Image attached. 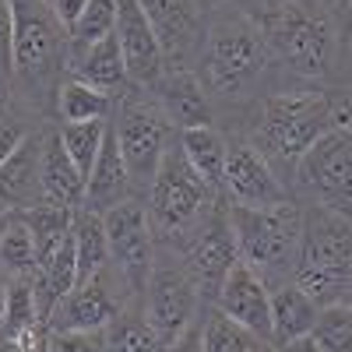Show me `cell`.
Instances as JSON below:
<instances>
[{"label": "cell", "instance_id": "f546056e", "mask_svg": "<svg viewBox=\"0 0 352 352\" xmlns=\"http://www.w3.org/2000/svg\"><path fill=\"white\" fill-rule=\"evenodd\" d=\"M257 338L215 307L201 310V352H250Z\"/></svg>", "mask_w": 352, "mask_h": 352}, {"label": "cell", "instance_id": "ffe728a7", "mask_svg": "<svg viewBox=\"0 0 352 352\" xmlns=\"http://www.w3.org/2000/svg\"><path fill=\"white\" fill-rule=\"evenodd\" d=\"M127 197H138L134 194V184H131V173H127V162L120 155V144H116V134L113 127H106V138H102V148L96 155V166L88 173V187H85V208L92 212H109L113 204H120Z\"/></svg>", "mask_w": 352, "mask_h": 352}, {"label": "cell", "instance_id": "7dc6e473", "mask_svg": "<svg viewBox=\"0 0 352 352\" xmlns=\"http://www.w3.org/2000/svg\"><path fill=\"white\" fill-rule=\"evenodd\" d=\"M46 4H53V0H46Z\"/></svg>", "mask_w": 352, "mask_h": 352}, {"label": "cell", "instance_id": "836d02e7", "mask_svg": "<svg viewBox=\"0 0 352 352\" xmlns=\"http://www.w3.org/2000/svg\"><path fill=\"white\" fill-rule=\"evenodd\" d=\"M0 88L14 92V11H11V0H0Z\"/></svg>", "mask_w": 352, "mask_h": 352}, {"label": "cell", "instance_id": "e575fe53", "mask_svg": "<svg viewBox=\"0 0 352 352\" xmlns=\"http://www.w3.org/2000/svg\"><path fill=\"white\" fill-rule=\"evenodd\" d=\"M46 345L53 352H106L102 331H46Z\"/></svg>", "mask_w": 352, "mask_h": 352}, {"label": "cell", "instance_id": "f35d334b", "mask_svg": "<svg viewBox=\"0 0 352 352\" xmlns=\"http://www.w3.org/2000/svg\"><path fill=\"white\" fill-rule=\"evenodd\" d=\"M275 352H320V349H317V342L307 335V338H292V342L275 345Z\"/></svg>", "mask_w": 352, "mask_h": 352}, {"label": "cell", "instance_id": "b9f144b4", "mask_svg": "<svg viewBox=\"0 0 352 352\" xmlns=\"http://www.w3.org/2000/svg\"><path fill=\"white\" fill-rule=\"evenodd\" d=\"M250 352H275V342H268V338H257V342L250 345Z\"/></svg>", "mask_w": 352, "mask_h": 352}, {"label": "cell", "instance_id": "f1b7e54d", "mask_svg": "<svg viewBox=\"0 0 352 352\" xmlns=\"http://www.w3.org/2000/svg\"><path fill=\"white\" fill-rule=\"evenodd\" d=\"M28 229H32V236H36V247H39V261L46 254H53L56 247H60L67 236H71V222H74V208H64V204H53V201H43L36 204V208H25L18 212ZM39 268V264H36Z\"/></svg>", "mask_w": 352, "mask_h": 352}, {"label": "cell", "instance_id": "7bdbcfd3", "mask_svg": "<svg viewBox=\"0 0 352 352\" xmlns=\"http://www.w3.org/2000/svg\"><path fill=\"white\" fill-rule=\"evenodd\" d=\"M345 64L352 67V14H349V36H345Z\"/></svg>", "mask_w": 352, "mask_h": 352}, {"label": "cell", "instance_id": "cb8c5ba5", "mask_svg": "<svg viewBox=\"0 0 352 352\" xmlns=\"http://www.w3.org/2000/svg\"><path fill=\"white\" fill-rule=\"evenodd\" d=\"M176 141H180L194 173L222 194V173H226V155H229L226 134L219 127H190V131H176Z\"/></svg>", "mask_w": 352, "mask_h": 352}, {"label": "cell", "instance_id": "7402d4cb", "mask_svg": "<svg viewBox=\"0 0 352 352\" xmlns=\"http://www.w3.org/2000/svg\"><path fill=\"white\" fill-rule=\"evenodd\" d=\"M39 176H43V194H46V201L64 204V208H81V204H85V187H88V180L81 176V169L71 162L60 134H56V127L43 131Z\"/></svg>", "mask_w": 352, "mask_h": 352}, {"label": "cell", "instance_id": "44dd1931", "mask_svg": "<svg viewBox=\"0 0 352 352\" xmlns=\"http://www.w3.org/2000/svg\"><path fill=\"white\" fill-rule=\"evenodd\" d=\"M71 78L85 81L99 88L106 96H124V88H134L127 81V67H124V53H120V43L109 32L106 39L92 43V46H81V50H71Z\"/></svg>", "mask_w": 352, "mask_h": 352}, {"label": "cell", "instance_id": "bcb514c9", "mask_svg": "<svg viewBox=\"0 0 352 352\" xmlns=\"http://www.w3.org/2000/svg\"><path fill=\"white\" fill-rule=\"evenodd\" d=\"M0 229H4V215H0Z\"/></svg>", "mask_w": 352, "mask_h": 352}, {"label": "cell", "instance_id": "d6a6232c", "mask_svg": "<svg viewBox=\"0 0 352 352\" xmlns=\"http://www.w3.org/2000/svg\"><path fill=\"white\" fill-rule=\"evenodd\" d=\"M116 25V0H88V8L81 11V18L67 28L71 36V50L92 46L99 39H106Z\"/></svg>", "mask_w": 352, "mask_h": 352}, {"label": "cell", "instance_id": "7a4b0ae2", "mask_svg": "<svg viewBox=\"0 0 352 352\" xmlns=\"http://www.w3.org/2000/svg\"><path fill=\"white\" fill-rule=\"evenodd\" d=\"M275 71L268 39H264L261 21L243 4H226L208 11L204 28V46L197 60V78L208 88L212 102L250 109L264 92L261 85Z\"/></svg>", "mask_w": 352, "mask_h": 352}, {"label": "cell", "instance_id": "8992f818", "mask_svg": "<svg viewBox=\"0 0 352 352\" xmlns=\"http://www.w3.org/2000/svg\"><path fill=\"white\" fill-rule=\"evenodd\" d=\"M292 282L317 307L352 303V215L324 208V204H307Z\"/></svg>", "mask_w": 352, "mask_h": 352}, {"label": "cell", "instance_id": "7c38bea8", "mask_svg": "<svg viewBox=\"0 0 352 352\" xmlns=\"http://www.w3.org/2000/svg\"><path fill=\"white\" fill-rule=\"evenodd\" d=\"M127 303H138V296L127 289L120 272L113 264H106L92 278L78 282L53 307V314L46 320V331H102Z\"/></svg>", "mask_w": 352, "mask_h": 352}, {"label": "cell", "instance_id": "ac0fdd59", "mask_svg": "<svg viewBox=\"0 0 352 352\" xmlns=\"http://www.w3.org/2000/svg\"><path fill=\"white\" fill-rule=\"evenodd\" d=\"M152 92L155 106L166 113V120L173 131H190V127H215V102L208 96V88L201 85L197 71H180V67H166V74L144 88Z\"/></svg>", "mask_w": 352, "mask_h": 352}, {"label": "cell", "instance_id": "d4e9b609", "mask_svg": "<svg viewBox=\"0 0 352 352\" xmlns=\"http://www.w3.org/2000/svg\"><path fill=\"white\" fill-rule=\"evenodd\" d=\"M71 240H74V257H78V282L92 278L109 264V240H106V226L99 212L85 208V204L74 208Z\"/></svg>", "mask_w": 352, "mask_h": 352}, {"label": "cell", "instance_id": "ab89813d", "mask_svg": "<svg viewBox=\"0 0 352 352\" xmlns=\"http://www.w3.org/2000/svg\"><path fill=\"white\" fill-rule=\"evenodd\" d=\"M43 335V331H39ZM36 335V338H39ZM36 338L28 342V338H0V352H36Z\"/></svg>", "mask_w": 352, "mask_h": 352}, {"label": "cell", "instance_id": "ee69618b", "mask_svg": "<svg viewBox=\"0 0 352 352\" xmlns=\"http://www.w3.org/2000/svg\"><path fill=\"white\" fill-rule=\"evenodd\" d=\"M36 352H53V349H50V345H46V331H43V335H39V338H36Z\"/></svg>", "mask_w": 352, "mask_h": 352}, {"label": "cell", "instance_id": "8d00e7d4", "mask_svg": "<svg viewBox=\"0 0 352 352\" xmlns=\"http://www.w3.org/2000/svg\"><path fill=\"white\" fill-rule=\"evenodd\" d=\"M166 352H201V317H197L194 324H190L180 338H176V342H169Z\"/></svg>", "mask_w": 352, "mask_h": 352}, {"label": "cell", "instance_id": "3957f363", "mask_svg": "<svg viewBox=\"0 0 352 352\" xmlns=\"http://www.w3.org/2000/svg\"><path fill=\"white\" fill-rule=\"evenodd\" d=\"M268 39L272 64L303 85H331L345 60L349 18L338 0H289L257 18Z\"/></svg>", "mask_w": 352, "mask_h": 352}, {"label": "cell", "instance_id": "ba28073f", "mask_svg": "<svg viewBox=\"0 0 352 352\" xmlns=\"http://www.w3.org/2000/svg\"><path fill=\"white\" fill-rule=\"evenodd\" d=\"M109 127H113L116 144H120V155L127 162L134 194L138 197L148 194V187L155 180V169H159V162H162V155L169 148V141L176 138L173 124L166 120V113L155 106L152 92L134 88V92L116 96Z\"/></svg>", "mask_w": 352, "mask_h": 352}, {"label": "cell", "instance_id": "2e32d148", "mask_svg": "<svg viewBox=\"0 0 352 352\" xmlns=\"http://www.w3.org/2000/svg\"><path fill=\"white\" fill-rule=\"evenodd\" d=\"M113 36H116V43H120L127 81L134 88H152L166 74V60H162L159 39H155L152 25H148V18H144L138 0H116Z\"/></svg>", "mask_w": 352, "mask_h": 352}, {"label": "cell", "instance_id": "4fadbf2b", "mask_svg": "<svg viewBox=\"0 0 352 352\" xmlns=\"http://www.w3.org/2000/svg\"><path fill=\"white\" fill-rule=\"evenodd\" d=\"M176 254H180L187 275L194 278V285L201 292V303L212 307L215 296H219V289H222V282H226V275L236 268V261H240L236 240H232V226H229V212H226V201L208 219H204V226Z\"/></svg>", "mask_w": 352, "mask_h": 352}, {"label": "cell", "instance_id": "52a82bcc", "mask_svg": "<svg viewBox=\"0 0 352 352\" xmlns=\"http://www.w3.org/2000/svg\"><path fill=\"white\" fill-rule=\"evenodd\" d=\"M232 240H236L240 261L268 282V289L292 282L303 243V204L289 197L272 208H240L226 204Z\"/></svg>", "mask_w": 352, "mask_h": 352}, {"label": "cell", "instance_id": "30bf717a", "mask_svg": "<svg viewBox=\"0 0 352 352\" xmlns=\"http://www.w3.org/2000/svg\"><path fill=\"white\" fill-rule=\"evenodd\" d=\"M292 187L307 204L352 215V131H328L300 155Z\"/></svg>", "mask_w": 352, "mask_h": 352}, {"label": "cell", "instance_id": "8fae6325", "mask_svg": "<svg viewBox=\"0 0 352 352\" xmlns=\"http://www.w3.org/2000/svg\"><path fill=\"white\" fill-rule=\"evenodd\" d=\"M102 226L109 240V264L120 272L127 289L141 300V289L148 282V272L159 254L148 208H144L141 197H127L120 204H113L109 212H102Z\"/></svg>", "mask_w": 352, "mask_h": 352}, {"label": "cell", "instance_id": "74e56055", "mask_svg": "<svg viewBox=\"0 0 352 352\" xmlns=\"http://www.w3.org/2000/svg\"><path fill=\"white\" fill-rule=\"evenodd\" d=\"M282 4H289V0H243V8L254 14V18H264V14H272L278 11Z\"/></svg>", "mask_w": 352, "mask_h": 352}, {"label": "cell", "instance_id": "60d3db41", "mask_svg": "<svg viewBox=\"0 0 352 352\" xmlns=\"http://www.w3.org/2000/svg\"><path fill=\"white\" fill-rule=\"evenodd\" d=\"M4 320H8V275L0 272V335H4Z\"/></svg>", "mask_w": 352, "mask_h": 352}, {"label": "cell", "instance_id": "1f68e13d", "mask_svg": "<svg viewBox=\"0 0 352 352\" xmlns=\"http://www.w3.org/2000/svg\"><path fill=\"white\" fill-rule=\"evenodd\" d=\"M310 338L320 352H352V303L320 307Z\"/></svg>", "mask_w": 352, "mask_h": 352}, {"label": "cell", "instance_id": "9c48e42d", "mask_svg": "<svg viewBox=\"0 0 352 352\" xmlns=\"http://www.w3.org/2000/svg\"><path fill=\"white\" fill-rule=\"evenodd\" d=\"M201 307H204L201 292H197L194 278L187 275L180 254L159 247L155 264L148 272V282L141 289V310L148 317V324L169 345L201 317Z\"/></svg>", "mask_w": 352, "mask_h": 352}, {"label": "cell", "instance_id": "5bb4252c", "mask_svg": "<svg viewBox=\"0 0 352 352\" xmlns=\"http://www.w3.org/2000/svg\"><path fill=\"white\" fill-rule=\"evenodd\" d=\"M138 4L159 39L166 67L197 71L204 28H208L204 0H138Z\"/></svg>", "mask_w": 352, "mask_h": 352}, {"label": "cell", "instance_id": "9a60e30c", "mask_svg": "<svg viewBox=\"0 0 352 352\" xmlns=\"http://www.w3.org/2000/svg\"><path fill=\"white\" fill-rule=\"evenodd\" d=\"M222 197L226 204H240V208H272V204L289 201L285 180L272 169L250 141H229L226 173H222Z\"/></svg>", "mask_w": 352, "mask_h": 352}, {"label": "cell", "instance_id": "6da1fadb", "mask_svg": "<svg viewBox=\"0 0 352 352\" xmlns=\"http://www.w3.org/2000/svg\"><path fill=\"white\" fill-rule=\"evenodd\" d=\"M250 144L282 176L328 131H352V92L328 85L272 88L250 109Z\"/></svg>", "mask_w": 352, "mask_h": 352}, {"label": "cell", "instance_id": "f6af8a7d", "mask_svg": "<svg viewBox=\"0 0 352 352\" xmlns=\"http://www.w3.org/2000/svg\"><path fill=\"white\" fill-rule=\"evenodd\" d=\"M338 4H342V8H349V14H352V0H338Z\"/></svg>", "mask_w": 352, "mask_h": 352}, {"label": "cell", "instance_id": "d590c367", "mask_svg": "<svg viewBox=\"0 0 352 352\" xmlns=\"http://www.w3.org/2000/svg\"><path fill=\"white\" fill-rule=\"evenodd\" d=\"M53 14H56V21H60L64 28H71L78 18H81V11L88 8V0H53Z\"/></svg>", "mask_w": 352, "mask_h": 352}, {"label": "cell", "instance_id": "e0dca14e", "mask_svg": "<svg viewBox=\"0 0 352 352\" xmlns=\"http://www.w3.org/2000/svg\"><path fill=\"white\" fill-rule=\"evenodd\" d=\"M212 307L232 317L236 324H243L254 338L272 342V289L250 264L236 261V268L226 275Z\"/></svg>", "mask_w": 352, "mask_h": 352}, {"label": "cell", "instance_id": "484cf974", "mask_svg": "<svg viewBox=\"0 0 352 352\" xmlns=\"http://www.w3.org/2000/svg\"><path fill=\"white\" fill-rule=\"evenodd\" d=\"M102 335H106V352H166V342L148 324V317L141 310V300L127 303L102 328Z\"/></svg>", "mask_w": 352, "mask_h": 352}, {"label": "cell", "instance_id": "83f0119b", "mask_svg": "<svg viewBox=\"0 0 352 352\" xmlns=\"http://www.w3.org/2000/svg\"><path fill=\"white\" fill-rule=\"evenodd\" d=\"M113 106L116 99L99 92V88L85 85L78 78H67L60 85V92H56V109L53 116L60 124H88V120H109L113 116Z\"/></svg>", "mask_w": 352, "mask_h": 352}, {"label": "cell", "instance_id": "603a6c76", "mask_svg": "<svg viewBox=\"0 0 352 352\" xmlns=\"http://www.w3.org/2000/svg\"><path fill=\"white\" fill-rule=\"evenodd\" d=\"M320 307L307 296L296 282H282L272 289V342H292V338H307L314 331Z\"/></svg>", "mask_w": 352, "mask_h": 352}, {"label": "cell", "instance_id": "4dcf8cb0", "mask_svg": "<svg viewBox=\"0 0 352 352\" xmlns=\"http://www.w3.org/2000/svg\"><path fill=\"white\" fill-rule=\"evenodd\" d=\"M106 127L109 120H88V124H60L56 134H60L64 148L71 155V162L81 169V176L88 180V173L96 166V155L102 148V138H106Z\"/></svg>", "mask_w": 352, "mask_h": 352}, {"label": "cell", "instance_id": "277c9868", "mask_svg": "<svg viewBox=\"0 0 352 352\" xmlns=\"http://www.w3.org/2000/svg\"><path fill=\"white\" fill-rule=\"evenodd\" d=\"M14 11V99L50 116L56 92L71 78V36L46 0H11Z\"/></svg>", "mask_w": 352, "mask_h": 352}, {"label": "cell", "instance_id": "5b68a950", "mask_svg": "<svg viewBox=\"0 0 352 352\" xmlns=\"http://www.w3.org/2000/svg\"><path fill=\"white\" fill-rule=\"evenodd\" d=\"M226 197L194 173V166L187 162L180 141H169V148L155 169V180L148 187V219H152V232L155 243L162 250H180L194 232L204 226L219 204Z\"/></svg>", "mask_w": 352, "mask_h": 352}, {"label": "cell", "instance_id": "d6986e66", "mask_svg": "<svg viewBox=\"0 0 352 352\" xmlns=\"http://www.w3.org/2000/svg\"><path fill=\"white\" fill-rule=\"evenodd\" d=\"M39 155H43V131H32L0 162V215L36 208V204L46 201L43 176H39Z\"/></svg>", "mask_w": 352, "mask_h": 352}, {"label": "cell", "instance_id": "4316f807", "mask_svg": "<svg viewBox=\"0 0 352 352\" xmlns=\"http://www.w3.org/2000/svg\"><path fill=\"white\" fill-rule=\"evenodd\" d=\"M39 264V247L28 222L18 212L4 215V229H0V272L8 278H32Z\"/></svg>", "mask_w": 352, "mask_h": 352}]
</instances>
